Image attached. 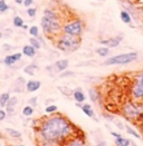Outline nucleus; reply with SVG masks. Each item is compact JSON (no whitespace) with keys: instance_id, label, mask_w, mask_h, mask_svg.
<instances>
[{"instance_id":"obj_7","label":"nucleus","mask_w":143,"mask_h":146,"mask_svg":"<svg viewBox=\"0 0 143 146\" xmlns=\"http://www.w3.org/2000/svg\"><path fill=\"white\" fill-rule=\"evenodd\" d=\"M130 95L133 100L143 102V72L138 73L132 80Z\"/></svg>"},{"instance_id":"obj_43","label":"nucleus","mask_w":143,"mask_h":146,"mask_svg":"<svg viewBox=\"0 0 143 146\" xmlns=\"http://www.w3.org/2000/svg\"><path fill=\"white\" fill-rule=\"evenodd\" d=\"M1 37H2V33L0 31V39H1Z\"/></svg>"},{"instance_id":"obj_39","label":"nucleus","mask_w":143,"mask_h":146,"mask_svg":"<svg viewBox=\"0 0 143 146\" xmlns=\"http://www.w3.org/2000/svg\"><path fill=\"white\" fill-rule=\"evenodd\" d=\"M111 135H112V136H114L115 138H118V137H120V136H121V134H119V133H115V132H111Z\"/></svg>"},{"instance_id":"obj_14","label":"nucleus","mask_w":143,"mask_h":146,"mask_svg":"<svg viewBox=\"0 0 143 146\" xmlns=\"http://www.w3.org/2000/svg\"><path fill=\"white\" fill-rule=\"evenodd\" d=\"M64 146H85L84 144V141L78 136V135H75V136H73L71 139H68Z\"/></svg>"},{"instance_id":"obj_17","label":"nucleus","mask_w":143,"mask_h":146,"mask_svg":"<svg viewBox=\"0 0 143 146\" xmlns=\"http://www.w3.org/2000/svg\"><path fill=\"white\" fill-rule=\"evenodd\" d=\"M36 51H37V49L34 48L31 45H26V46H24V47H23V54H24L25 56L29 57V58L35 57Z\"/></svg>"},{"instance_id":"obj_47","label":"nucleus","mask_w":143,"mask_h":146,"mask_svg":"<svg viewBox=\"0 0 143 146\" xmlns=\"http://www.w3.org/2000/svg\"><path fill=\"white\" fill-rule=\"evenodd\" d=\"M63 146H64V145H63Z\"/></svg>"},{"instance_id":"obj_37","label":"nucleus","mask_w":143,"mask_h":146,"mask_svg":"<svg viewBox=\"0 0 143 146\" xmlns=\"http://www.w3.org/2000/svg\"><path fill=\"white\" fill-rule=\"evenodd\" d=\"M34 3V0H24V5L26 8H29V7H31V5Z\"/></svg>"},{"instance_id":"obj_10","label":"nucleus","mask_w":143,"mask_h":146,"mask_svg":"<svg viewBox=\"0 0 143 146\" xmlns=\"http://www.w3.org/2000/svg\"><path fill=\"white\" fill-rule=\"evenodd\" d=\"M41 86V83L39 80H34V79H30L26 83V90L28 93H35L37 92Z\"/></svg>"},{"instance_id":"obj_15","label":"nucleus","mask_w":143,"mask_h":146,"mask_svg":"<svg viewBox=\"0 0 143 146\" xmlns=\"http://www.w3.org/2000/svg\"><path fill=\"white\" fill-rule=\"evenodd\" d=\"M68 65H69V61L67 59H59V60H57L55 62L54 67H55L56 72L61 73V72H64V70H66L68 68Z\"/></svg>"},{"instance_id":"obj_8","label":"nucleus","mask_w":143,"mask_h":146,"mask_svg":"<svg viewBox=\"0 0 143 146\" xmlns=\"http://www.w3.org/2000/svg\"><path fill=\"white\" fill-rule=\"evenodd\" d=\"M23 57V54L21 52H15V54H11V55H7L3 59V64L6 66H13L16 62L21 59Z\"/></svg>"},{"instance_id":"obj_41","label":"nucleus","mask_w":143,"mask_h":146,"mask_svg":"<svg viewBox=\"0 0 143 146\" xmlns=\"http://www.w3.org/2000/svg\"><path fill=\"white\" fill-rule=\"evenodd\" d=\"M94 146H105V142H101V143H98L97 145H94Z\"/></svg>"},{"instance_id":"obj_42","label":"nucleus","mask_w":143,"mask_h":146,"mask_svg":"<svg viewBox=\"0 0 143 146\" xmlns=\"http://www.w3.org/2000/svg\"><path fill=\"white\" fill-rule=\"evenodd\" d=\"M23 28H24V29H28V26H27V25H24Z\"/></svg>"},{"instance_id":"obj_23","label":"nucleus","mask_w":143,"mask_h":146,"mask_svg":"<svg viewBox=\"0 0 143 146\" xmlns=\"http://www.w3.org/2000/svg\"><path fill=\"white\" fill-rule=\"evenodd\" d=\"M10 99V94L9 93H2L0 95V107H6L8 100Z\"/></svg>"},{"instance_id":"obj_5","label":"nucleus","mask_w":143,"mask_h":146,"mask_svg":"<svg viewBox=\"0 0 143 146\" xmlns=\"http://www.w3.org/2000/svg\"><path fill=\"white\" fill-rule=\"evenodd\" d=\"M138 59V52H124V54H120V55H115L112 56L110 58H107L104 61V65L106 66H114V65H128L131 64L133 61Z\"/></svg>"},{"instance_id":"obj_35","label":"nucleus","mask_w":143,"mask_h":146,"mask_svg":"<svg viewBox=\"0 0 143 146\" xmlns=\"http://www.w3.org/2000/svg\"><path fill=\"white\" fill-rule=\"evenodd\" d=\"M74 73L73 72H67V70H64V72H61L60 74V78H65V77H68V76H73Z\"/></svg>"},{"instance_id":"obj_27","label":"nucleus","mask_w":143,"mask_h":146,"mask_svg":"<svg viewBox=\"0 0 143 146\" xmlns=\"http://www.w3.org/2000/svg\"><path fill=\"white\" fill-rule=\"evenodd\" d=\"M33 114H34V107H33V106L27 105V106H25L24 108H23V115L26 116V117H29V116H31Z\"/></svg>"},{"instance_id":"obj_13","label":"nucleus","mask_w":143,"mask_h":146,"mask_svg":"<svg viewBox=\"0 0 143 146\" xmlns=\"http://www.w3.org/2000/svg\"><path fill=\"white\" fill-rule=\"evenodd\" d=\"M17 104H18V98L16 96L10 97V99L8 100V103L6 105V111L8 115H12L15 113V107L17 106Z\"/></svg>"},{"instance_id":"obj_45","label":"nucleus","mask_w":143,"mask_h":146,"mask_svg":"<svg viewBox=\"0 0 143 146\" xmlns=\"http://www.w3.org/2000/svg\"><path fill=\"white\" fill-rule=\"evenodd\" d=\"M97 1H101V0H97Z\"/></svg>"},{"instance_id":"obj_34","label":"nucleus","mask_w":143,"mask_h":146,"mask_svg":"<svg viewBox=\"0 0 143 146\" xmlns=\"http://www.w3.org/2000/svg\"><path fill=\"white\" fill-rule=\"evenodd\" d=\"M37 100H38V97H31L29 100H28V105L33 106V107H36L37 106Z\"/></svg>"},{"instance_id":"obj_24","label":"nucleus","mask_w":143,"mask_h":146,"mask_svg":"<svg viewBox=\"0 0 143 146\" xmlns=\"http://www.w3.org/2000/svg\"><path fill=\"white\" fill-rule=\"evenodd\" d=\"M96 54L101 57H107L108 54H110V49L106 46H103V47H98L96 49Z\"/></svg>"},{"instance_id":"obj_46","label":"nucleus","mask_w":143,"mask_h":146,"mask_svg":"<svg viewBox=\"0 0 143 146\" xmlns=\"http://www.w3.org/2000/svg\"><path fill=\"white\" fill-rule=\"evenodd\" d=\"M0 62H1V60H0Z\"/></svg>"},{"instance_id":"obj_44","label":"nucleus","mask_w":143,"mask_h":146,"mask_svg":"<svg viewBox=\"0 0 143 146\" xmlns=\"http://www.w3.org/2000/svg\"><path fill=\"white\" fill-rule=\"evenodd\" d=\"M18 146H25V145H18Z\"/></svg>"},{"instance_id":"obj_36","label":"nucleus","mask_w":143,"mask_h":146,"mask_svg":"<svg viewBox=\"0 0 143 146\" xmlns=\"http://www.w3.org/2000/svg\"><path fill=\"white\" fill-rule=\"evenodd\" d=\"M7 115H8V114H7V111H6V110H0V122H1V121H3V119L7 117Z\"/></svg>"},{"instance_id":"obj_12","label":"nucleus","mask_w":143,"mask_h":146,"mask_svg":"<svg viewBox=\"0 0 143 146\" xmlns=\"http://www.w3.org/2000/svg\"><path fill=\"white\" fill-rule=\"evenodd\" d=\"M24 88H26V80L23 77H18L12 86V90L15 93H21L24 90Z\"/></svg>"},{"instance_id":"obj_31","label":"nucleus","mask_w":143,"mask_h":146,"mask_svg":"<svg viewBox=\"0 0 143 146\" xmlns=\"http://www.w3.org/2000/svg\"><path fill=\"white\" fill-rule=\"evenodd\" d=\"M29 35L31 37H37L39 36V28L37 27V26H31L30 28H29Z\"/></svg>"},{"instance_id":"obj_16","label":"nucleus","mask_w":143,"mask_h":146,"mask_svg":"<svg viewBox=\"0 0 143 146\" xmlns=\"http://www.w3.org/2000/svg\"><path fill=\"white\" fill-rule=\"evenodd\" d=\"M88 96H90V99L92 100V103H98L100 100V97H101V94L98 92V89L93 87L88 90Z\"/></svg>"},{"instance_id":"obj_20","label":"nucleus","mask_w":143,"mask_h":146,"mask_svg":"<svg viewBox=\"0 0 143 146\" xmlns=\"http://www.w3.org/2000/svg\"><path fill=\"white\" fill-rule=\"evenodd\" d=\"M120 18H121V20H122L124 24H126V25L131 24L132 18H131V16H130V13L126 11V10H122V11H121Z\"/></svg>"},{"instance_id":"obj_19","label":"nucleus","mask_w":143,"mask_h":146,"mask_svg":"<svg viewBox=\"0 0 143 146\" xmlns=\"http://www.w3.org/2000/svg\"><path fill=\"white\" fill-rule=\"evenodd\" d=\"M37 70H38V66L36 64H30V65L26 66L24 68V72L29 76H34Z\"/></svg>"},{"instance_id":"obj_18","label":"nucleus","mask_w":143,"mask_h":146,"mask_svg":"<svg viewBox=\"0 0 143 146\" xmlns=\"http://www.w3.org/2000/svg\"><path fill=\"white\" fill-rule=\"evenodd\" d=\"M82 110L84 111V114L86 115V116H88L90 118H94V116H95V111L93 110V107L90 105V104H84L82 105Z\"/></svg>"},{"instance_id":"obj_26","label":"nucleus","mask_w":143,"mask_h":146,"mask_svg":"<svg viewBox=\"0 0 143 146\" xmlns=\"http://www.w3.org/2000/svg\"><path fill=\"white\" fill-rule=\"evenodd\" d=\"M29 42H30V45H31L35 49H37V50L40 49V47H41V42H40V40H39L38 38H36V37H30Z\"/></svg>"},{"instance_id":"obj_1","label":"nucleus","mask_w":143,"mask_h":146,"mask_svg":"<svg viewBox=\"0 0 143 146\" xmlns=\"http://www.w3.org/2000/svg\"><path fill=\"white\" fill-rule=\"evenodd\" d=\"M38 135L41 142L63 146L75 136L74 124L64 115L56 114L44 118L38 127Z\"/></svg>"},{"instance_id":"obj_33","label":"nucleus","mask_w":143,"mask_h":146,"mask_svg":"<svg viewBox=\"0 0 143 146\" xmlns=\"http://www.w3.org/2000/svg\"><path fill=\"white\" fill-rule=\"evenodd\" d=\"M58 89H59L64 95H66V96H69V95L73 94V90H69L67 87H58Z\"/></svg>"},{"instance_id":"obj_11","label":"nucleus","mask_w":143,"mask_h":146,"mask_svg":"<svg viewBox=\"0 0 143 146\" xmlns=\"http://www.w3.org/2000/svg\"><path fill=\"white\" fill-rule=\"evenodd\" d=\"M72 95H73V98L75 99L76 103L82 104V103H84V102L86 100V96H85L84 92L82 90V88H80V87H77L76 89H74Z\"/></svg>"},{"instance_id":"obj_9","label":"nucleus","mask_w":143,"mask_h":146,"mask_svg":"<svg viewBox=\"0 0 143 146\" xmlns=\"http://www.w3.org/2000/svg\"><path fill=\"white\" fill-rule=\"evenodd\" d=\"M123 37L122 36H116V37H112V38H108V39H104V40H101V44L106 46L108 48H114V47H118L120 45V42L122 41Z\"/></svg>"},{"instance_id":"obj_6","label":"nucleus","mask_w":143,"mask_h":146,"mask_svg":"<svg viewBox=\"0 0 143 146\" xmlns=\"http://www.w3.org/2000/svg\"><path fill=\"white\" fill-rule=\"evenodd\" d=\"M61 33L75 37H81L84 33V23L81 19H72L63 25Z\"/></svg>"},{"instance_id":"obj_28","label":"nucleus","mask_w":143,"mask_h":146,"mask_svg":"<svg viewBox=\"0 0 143 146\" xmlns=\"http://www.w3.org/2000/svg\"><path fill=\"white\" fill-rule=\"evenodd\" d=\"M57 110H58V107H57L56 105L51 104V105H48L47 107L45 108V113L48 114V115H51V114H56Z\"/></svg>"},{"instance_id":"obj_38","label":"nucleus","mask_w":143,"mask_h":146,"mask_svg":"<svg viewBox=\"0 0 143 146\" xmlns=\"http://www.w3.org/2000/svg\"><path fill=\"white\" fill-rule=\"evenodd\" d=\"M2 47H3V50H5V51H10V50L12 49L11 46H10V45H8V44H5Z\"/></svg>"},{"instance_id":"obj_2","label":"nucleus","mask_w":143,"mask_h":146,"mask_svg":"<svg viewBox=\"0 0 143 146\" xmlns=\"http://www.w3.org/2000/svg\"><path fill=\"white\" fill-rule=\"evenodd\" d=\"M40 26L45 36L49 38H56L61 34V28H63L59 13L53 8H46L43 12Z\"/></svg>"},{"instance_id":"obj_29","label":"nucleus","mask_w":143,"mask_h":146,"mask_svg":"<svg viewBox=\"0 0 143 146\" xmlns=\"http://www.w3.org/2000/svg\"><path fill=\"white\" fill-rule=\"evenodd\" d=\"M125 131H126V133H129L130 135L134 136L135 138H141V135L139 134L135 129H133L131 126H129V125H125Z\"/></svg>"},{"instance_id":"obj_22","label":"nucleus","mask_w":143,"mask_h":146,"mask_svg":"<svg viewBox=\"0 0 143 146\" xmlns=\"http://www.w3.org/2000/svg\"><path fill=\"white\" fill-rule=\"evenodd\" d=\"M5 132L12 138H20L21 137V133L17 129H13V128H8L7 127V128H5Z\"/></svg>"},{"instance_id":"obj_3","label":"nucleus","mask_w":143,"mask_h":146,"mask_svg":"<svg viewBox=\"0 0 143 146\" xmlns=\"http://www.w3.org/2000/svg\"><path fill=\"white\" fill-rule=\"evenodd\" d=\"M55 45L57 49L63 52H74L80 49L82 45V39L81 37L71 36L61 33L55 38Z\"/></svg>"},{"instance_id":"obj_25","label":"nucleus","mask_w":143,"mask_h":146,"mask_svg":"<svg viewBox=\"0 0 143 146\" xmlns=\"http://www.w3.org/2000/svg\"><path fill=\"white\" fill-rule=\"evenodd\" d=\"M12 24H13L15 27H17V28H23V26L25 25V21L21 17H19V16H15L13 19H12Z\"/></svg>"},{"instance_id":"obj_32","label":"nucleus","mask_w":143,"mask_h":146,"mask_svg":"<svg viewBox=\"0 0 143 146\" xmlns=\"http://www.w3.org/2000/svg\"><path fill=\"white\" fill-rule=\"evenodd\" d=\"M36 13H37V9L36 8H34V7L27 8V15H28V17L34 18V17H36Z\"/></svg>"},{"instance_id":"obj_40","label":"nucleus","mask_w":143,"mask_h":146,"mask_svg":"<svg viewBox=\"0 0 143 146\" xmlns=\"http://www.w3.org/2000/svg\"><path fill=\"white\" fill-rule=\"evenodd\" d=\"M15 2H16L17 5H23V3H24V0H15Z\"/></svg>"},{"instance_id":"obj_4","label":"nucleus","mask_w":143,"mask_h":146,"mask_svg":"<svg viewBox=\"0 0 143 146\" xmlns=\"http://www.w3.org/2000/svg\"><path fill=\"white\" fill-rule=\"evenodd\" d=\"M121 111L126 119L132 122L138 121L143 116V102H138L133 99L125 102L122 106Z\"/></svg>"},{"instance_id":"obj_30","label":"nucleus","mask_w":143,"mask_h":146,"mask_svg":"<svg viewBox=\"0 0 143 146\" xmlns=\"http://www.w3.org/2000/svg\"><path fill=\"white\" fill-rule=\"evenodd\" d=\"M10 9L9 5L6 2V0H0V13H5Z\"/></svg>"},{"instance_id":"obj_21","label":"nucleus","mask_w":143,"mask_h":146,"mask_svg":"<svg viewBox=\"0 0 143 146\" xmlns=\"http://www.w3.org/2000/svg\"><path fill=\"white\" fill-rule=\"evenodd\" d=\"M130 144H131V141L129 138H125L122 136L115 138V145L116 146H130Z\"/></svg>"}]
</instances>
